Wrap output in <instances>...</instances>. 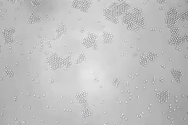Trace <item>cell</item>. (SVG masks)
<instances>
[{
  "label": "cell",
  "instance_id": "obj_1",
  "mask_svg": "<svg viewBox=\"0 0 188 125\" xmlns=\"http://www.w3.org/2000/svg\"><path fill=\"white\" fill-rule=\"evenodd\" d=\"M41 17L38 13L33 12L30 14L28 17V22L30 24H33L36 22H39L41 20Z\"/></svg>",
  "mask_w": 188,
  "mask_h": 125
},
{
  "label": "cell",
  "instance_id": "obj_2",
  "mask_svg": "<svg viewBox=\"0 0 188 125\" xmlns=\"http://www.w3.org/2000/svg\"><path fill=\"white\" fill-rule=\"evenodd\" d=\"M42 1H32L31 2H32V5L34 7H37L40 6V4L41 3Z\"/></svg>",
  "mask_w": 188,
  "mask_h": 125
}]
</instances>
